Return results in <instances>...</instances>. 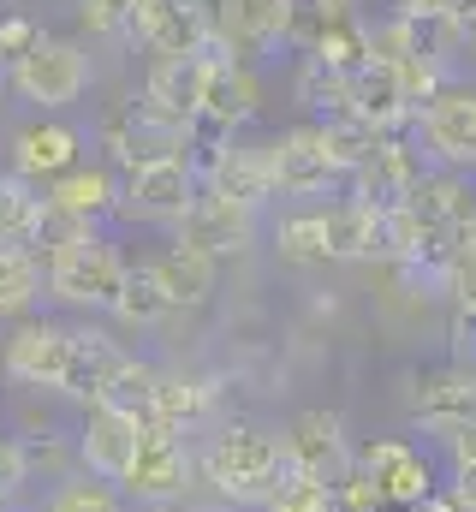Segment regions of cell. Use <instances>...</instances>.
Listing matches in <instances>:
<instances>
[{
	"mask_svg": "<svg viewBox=\"0 0 476 512\" xmlns=\"http://www.w3.org/2000/svg\"><path fill=\"white\" fill-rule=\"evenodd\" d=\"M352 465L381 489L387 507H417V501H429V495L441 489L429 453H423L417 441H405V435H375V441L352 447Z\"/></svg>",
	"mask_w": 476,
	"mask_h": 512,
	"instance_id": "obj_7",
	"label": "cell"
},
{
	"mask_svg": "<svg viewBox=\"0 0 476 512\" xmlns=\"http://www.w3.org/2000/svg\"><path fill=\"white\" fill-rule=\"evenodd\" d=\"M417 173H423V161L399 143V137H381L375 149H369V161L352 173V197L357 203H369V209H399L405 197H411V185H417Z\"/></svg>",
	"mask_w": 476,
	"mask_h": 512,
	"instance_id": "obj_21",
	"label": "cell"
},
{
	"mask_svg": "<svg viewBox=\"0 0 476 512\" xmlns=\"http://www.w3.org/2000/svg\"><path fill=\"white\" fill-rule=\"evenodd\" d=\"M143 512H185V501H149Z\"/></svg>",
	"mask_w": 476,
	"mask_h": 512,
	"instance_id": "obj_47",
	"label": "cell"
},
{
	"mask_svg": "<svg viewBox=\"0 0 476 512\" xmlns=\"http://www.w3.org/2000/svg\"><path fill=\"white\" fill-rule=\"evenodd\" d=\"M203 78H209V54H197V60H149L143 102H155V108L173 114V120H197Z\"/></svg>",
	"mask_w": 476,
	"mask_h": 512,
	"instance_id": "obj_26",
	"label": "cell"
},
{
	"mask_svg": "<svg viewBox=\"0 0 476 512\" xmlns=\"http://www.w3.org/2000/svg\"><path fill=\"white\" fill-rule=\"evenodd\" d=\"M334 512H387V501H381V489L352 465V471L334 483Z\"/></svg>",
	"mask_w": 476,
	"mask_h": 512,
	"instance_id": "obj_38",
	"label": "cell"
},
{
	"mask_svg": "<svg viewBox=\"0 0 476 512\" xmlns=\"http://www.w3.org/2000/svg\"><path fill=\"white\" fill-rule=\"evenodd\" d=\"M352 114H357V120H369L381 137H393V131L411 120V102H405V90H399V72H393V66H381V60L357 66V72H352Z\"/></svg>",
	"mask_w": 476,
	"mask_h": 512,
	"instance_id": "obj_25",
	"label": "cell"
},
{
	"mask_svg": "<svg viewBox=\"0 0 476 512\" xmlns=\"http://www.w3.org/2000/svg\"><path fill=\"white\" fill-rule=\"evenodd\" d=\"M411 512H459V501H453L447 489H435L429 501H417V507H411Z\"/></svg>",
	"mask_w": 476,
	"mask_h": 512,
	"instance_id": "obj_45",
	"label": "cell"
},
{
	"mask_svg": "<svg viewBox=\"0 0 476 512\" xmlns=\"http://www.w3.org/2000/svg\"><path fill=\"white\" fill-rule=\"evenodd\" d=\"M119 364H125V346H119L114 334H102V328H72V352H66L60 393L78 399V405H96V399L108 393Z\"/></svg>",
	"mask_w": 476,
	"mask_h": 512,
	"instance_id": "obj_20",
	"label": "cell"
},
{
	"mask_svg": "<svg viewBox=\"0 0 476 512\" xmlns=\"http://www.w3.org/2000/svg\"><path fill=\"white\" fill-rule=\"evenodd\" d=\"M137 435H143V423H137L131 411H119V405H108V399H96V405H84V417H78L72 459L84 465V477L114 483V489H119V477L131 471Z\"/></svg>",
	"mask_w": 476,
	"mask_h": 512,
	"instance_id": "obj_10",
	"label": "cell"
},
{
	"mask_svg": "<svg viewBox=\"0 0 476 512\" xmlns=\"http://www.w3.org/2000/svg\"><path fill=\"white\" fill-rule=\"evenodd\" d=\"M447 340H453V358H459V364H476V310H453Z\"/></svg>",
	"mask_w": 476,
	"mask_h": 512,
	"instance_id": "obj_41",
	"label": "cell"
},
{
	"mask_svg": "<svg viewBox=\"0 0 476 512\" xmlns=\"http://www.w3.org/2000/svg\"><path fill=\"white\" fill-rule=\"evenodd\" d=\"M250 239H256V215L238 209V203H227V197H215V191H197L191 209H185L179 227H173V245H191V251H203L209 262L244 256Z\"/></svg>",
	"mask_w": 476,
	"mask_h": 512,
	"instance_id": "obj_14",
	"label": "cell"
},
{
	"mask_svg": "<svg viewBox=\"0 0 476 512\" xmlns=\"http://www.w3.org/2000/svg\"><path fill=\"white\" fill-rule=\"evenodd\" d=\"M6 84H12L18 102H30V108H42V114H60V108H72V102H84V90H90V54H84L78 36H48V30H42V36L6 66Z\"/></svg>",
	"mask_w": 476,
	"mask_h": 512,
	"instance_id": "obj_3",
	"label": "cell"
},
{
	"mask_svg": "<svg viewBox=\"0 0 476 512\" xmlns=\"http://www.w3.org/2000/svg\"><path fill=\"white\" fill-rule=\"evenodd\" d=\"M78 161H84V137L72 126H60V120H36V126H24L12 137V173L30 179V185H48Z\"/></svg>",
	"mask_w": 476,
	"mask_h": 512,
	"instance_id": "obj_17",
	"label": "cell"
},
{
	"mask_svg": "<svg viewBox=\"0 0 476 512\" xmlns=\"http://www.w3.org/2000/svg\"><path fill=\"white\" fill-rule=\"evenodd\" d=\"M66 352H72V328L66 322H48V316H24L0 352V370L6 382L30 387V393H60L66 376Z\"/></svg>",
	"mask_w": 476,
	"mask_h": 512,
	"instance_id": "obj_11",
	"label": "cell"
},
{
	"mask_svg": "<svg viewBox=\"0 0 476 512\" xmlns=\"http://www.w3.org/2000/svg\"><path fill=\"white\" fill-rule=\"evenodd\" d=\"M268 167H274V197H322L340 173L328 131L322 126H292L268 143Z\"/></svg>",
	"mask_w": 476,
	"mask_h": 512,
	"instance_id": "obj_13",
	"label": "cell"
},
{
	"mask_svg": "<svg viewBox=\"0 0 476 512\" xmlns=\"http://www.w3.org/2000/svg\"><path fill=\"white\" fill-rule=\"evenodd\" d=\"M280 447H286V465H292L298 477H316V483H328V489L352 471V435H346V417L328 411V405L298 411V417L286 423Z\"/></svg>",
	"mask_w": 476,
	"mask_h": 512,
	"instance_id": "obj_9",
	"label": "cell"
},
{
	"mask_svg": "<svg viewBox=\"0 0 476 512\" xmlns=\"http://www.w3.org/2000/svg\"><path fill=\"white\" fill-rule=\"evenodd\" d=\"M405 417L423 435H435V441H447L465 423H476V364L447 358V364L411 370V382H405Z\"/></svg>",
	"mask_w": 476,
	"mask_h": 512,
	"instance_id": "obj_5",
	"label": "cell"
},
{
	"mask_svg": "<svg viewBox=\"0 0 476 512\" xmlns=\"http://www.w3.org/2000/svg\"><path fill=\"white\" fill-rule=\"evenodd\" d=\"M36 512H125V495H119L114 483H96V477H60V483H48V495H42V507Z\"/></svg>",
	"mask_w": 476,
	"mask_h": 512,
	"instance_id": "obj_32",
	"label": "cell"
},
{
	"mask_svg": "<svg viewBox=\"0 0 476 512\" xmlns=\"http://www.w3.org/2000/svg\"><path fill=\"white\" fill-rule=\"evenodd\" d=\"M209 417H215V387L203 382V376L155 370V387H149V423H161V429H173V435H197Z\"/></svg>",
	"mask_w": 476,
	"mask_h": 512,
	"instance_id": "obj_22",
	"label": "cell"
},
{
	"mask_svg": "<svg viewBox=\"0 0 476 512\" xmlns=\"http://www.w3.org/2000/svg\"><path fill=\"white\" fill-rule=\"evenodd\" d=\"M447 453H453V465H476V423H465L459 435H447Z\"/></svg>",
	"mask_w": 476,
	"mask_h": 512,
	"instance_id": "obj_43",
	"label": "cell"
},
{
	"mask_svg": "<svg viewBox=\"0 0 476 512\" xmlns=\"http://www.w3.org/2000/svg\"><path fill=\"white\" fill-rule=\"evenodd\" d=\"M298 102L310 114H322V126L328 120H346L352 114V72H334L322 60H304L298 66Z\"/></svg>",
	"mask_w": 476,
	"mask_h": 512,
	"instance_id": "obj_30",
	"label": "cell"
},
{
	"mask_svg": "<svg viewBox=\"0 0 476 512\" xmlns=\"http://www.w3.org/2000/svg\"><path fill=\"white\" fill-rule=\"evenodd\" d=\"M447 495L459 501V512H476V465H453V483Z\"/></svg>",
	"mask_w": 476,
	"mask_h": 512,
	"instance_id": "obj_42",
	"label": "cell"
},
{
	"mask_svg": "<svg viewBox=\"0 0 476 512\" xmlns=\"http://www.w3.org/2000/svg\"><path fill=\"white\" fill-rule=\"evenodd\" d=\"M274 251L286 262H328V221H322V209H292L274 227Z\"/></svg>",
	"mask_w": 476,
	"mask_h": 512,
	"instance_id": "obj_33",
	"label": "cell"
},
{
	"mask_svg": "<svg viewBox=\"0 0 476 512\" xmlns=\"http://www.w3.org/2000/svg\"><path fill=\"white\" fill-rule=\"evenodd\" d=\"M36 256H42V286H48L54 304L84 310V316L114 310V292L125 280V256H119L114 239H102V227H84V233H72V239H60V245H48Z\"/></svg>",
	"mask_w": 476,
	"mask_h": 512,
	"instance_id": "obj_2",
	"label": "cell"
},
{
	"mask_svg": "<svg viewBox=\"0 0 476 512\" xmlns=\"http://www.w3.org/2000/svg\"><path fill=\"white\" fill-rule=\"evenodd\" d=\"M322 131H328V149H334V161H340V173H346V179H352L357 167L369 161V149L381 143V131L369 126V120H357V114H346V120H328Z\"/></svg>",
	"mask_w": 476,
	"mask_h": 512,
	"instance_id": "obj_35",
	"label": "cell"
},
{
	"mask_svg": "<svg viewBox=\"0 0 476 512\" xmlns=\"http://www.w3.org/2000/svg\"><path fill=\"white\" fill-rule=\"evenodd\" d=\"M459 251H476V209H471V221L459 227Z\"/></svg>",
	"mask_w": 476,
	"mask_h": 512,
	"instance_id": "obj_46",
	"label": "cell"
},
{
	"mask_svg": "<svg viewBox=\"0 0 476 512\" xmlns=\"http://www.w3.org/2000/svg\"><path fill=\"white\" fill-rule=\"evenodd\" d=\"M36 36H42V24H36L30 12H0V72H6V66H12Z\"/></svg>",
	"mask_w": 476,
	"mask_h": 512,
	"instance_id": "obj_40",
	"label": "cell"
},
{
	"mask_svg": "<svg viewBox=\"0 0 476 512\" xmlns=\"http://www.w3.org/2000/svg\"><path fill=\"white\" fill-rule=\"evenodd\" d=\"M149 268H155V280H161L167 310H197V304H209L221 262H209V256L191 251V245H167V251L149 256Z\"/></svg>",
	"mask_w": 476,
	"mask_h": 512,
	"instance_id": "obj_24",
	"label": "cell"
},
{
	"mask_svg": "<svg viewBox=\"0 0 476 512\" xmlns=\"http://www.w3.org/2000/svg\"><path fill=\"white\" fill-rule=\"evenodd\" d=\"M42 197H48V215L72 221V227H96V221L114 215L119 173L108 167V161H78V167H66L60 179H48Z\"/></svg>",
	"mask_w": 476,
	"mask_h": 512,
	"instance_id": "obj_16",
	"label": "cell"
},
{
	"mask_svg": "<svg viewBox=\"0 0 476 512\" xmlns=\"http://www.w3.org/2000/svg\"><path fill=\"white\" fill-rule=\"evenodd\" d=\"M203 191L191 161H149L119 173V203L114 215L137 221V227H179V215L191 209V197Z\"/></svg>",
	"mask_w": 476,
	"mask_h": 512,
	"instance_id": "obj_6",
	"label": "cell"
},
{
	"mask_svg": "<svg viewBox=\"0 0 476 512\" xmlns=\"http://www.w3.org/2000/svg\"><path fill=\"white\" fill-rule=\"evenodd\" d=\"M42 227H48V197L42 185L18 179L12 167L0 173V251H42Z\"/></svg>",
	"mask_w": 476,
	"mask_h": 512,
	"instance_id": "obj_23",
	"label": "cell"
},
{
	"mask_svg": "<svg viewBox=\"0 0 476 512\" xmlns=\"http://www.w3.org/2000/svg\"><path fill=\"white\" fill-rule=\"evenodd\" d=\"M459 6H465V0H399V12H447V18H453Z\"/></svg>",
	"mask_w": 476,
	"mask_h": 512,
	"instance_id": "obj_44",
	"label": "cell"
},
{
	"mask_svg": "<svg viewBox=\"0 0 476 512\" xmlns=\"http://www.w3.org/2000/svg\"><path fill=\"white\" fill-rule=\"evenodd\" d=\"M197 167V179H203V191H215V197H227L238 209H262L268 197H274V167H268V143H221L215 155H203V161H191Z\"/></svg>",
	"mask_w": 476,
	"mask_h": 512,
	"instance_id": "obj_15",
	"label": "cell"
},
{
	"mask_svg": "<svg viewBox=\"0 0 476 512\" xmlns=\"http://www.w3.org/2000/svg\"><path fill=\"white\" fill-rule=\"evenodd\" d=\"M411 120L423 126V143L441 167H476V84H441Z\"/></svg>",
	"mask_w": 476,
	"mask_h": 512,
	"instance_id": "obj_12",
	"label": "cell"
},
{
	"mask_svg": "<svg viewBox=\"0 0 476 512\" xmlns=\"http://www.w3.org/2000/svg\"><path fill=\"white\" fill-rule=\"evenodd\" d=\"M191 447L185 435L161 429V423H143L137 435V453H131V471L119 477V495H131L137 507L149 501H185V483H191Z\"/></svg>",
	"mask_w": 476,
	"mask_h": 512,
	"instance_id": "obj_8",
	"label": "cell"
},
{
	"mask_svg": "<svg viewBox=\"0 0 476 512\" xmlns=\"http://www.w3.org/2000/svg\"><path fill=\"white\" fill-rule=\"evenodd\" d=\"M441 292L453 298V310H476V251H453L447 274H441Z\"/></svg>",
	"mask_w": 476,
	"mask_h": 512,
	"instance_id": "obj_39",
	"label": "cell"
},
{
	"mask_svg": "<svg viewBox=\"0 0 476 512\" xmlns=\"http://www.w3.org/2000/svg\"><path fill=\"white\" fill-rule=\"evenodd\" d=\"M149 60H197L215 54V24H209V0H167L143 36Z\"/></svg>",
	"mask_w": 476,
	"mask_h": 512,
	"instance_id": "obj_19",
	"label": "cell"
},
{
	"mask_svg": "<svg viewBox=\"0 0 476 512\" xmlns=\"http://www.w3.org/2000/svg\"><path fill=\"white\" fill-rule=\"evenodd\" d=\"M185 512H191V507H185Z\"/></svg>",
	"mask_w": 476,
	"mask_h": 512,
	"instance_id": "obj_48",
	"label": "cell"
},
{
	"mask_svg": "<svg viewBox=\"0 0 476 512\" xmlns=\"http://www.w3.org/2000/svg\"><path fill=\"white\" fill-rule=\"evenodd\" d=\"M167 0H78V24L90 36H119V42H143L155 12Z\"/></svg>",
	"mask_w": 476,
	"mask_h": 512,
	"instance_id": "obj_27",
	"label": "cell"
},
{
	"mask_svg": "<svg viewBox=\"0 0 476 512\" xmlns=\"http://www.w3.org/2000/svg\"><path fill=\"white\" fill-rule=\"evenodd\" d=\"M405 209H411V221H417L423 233H459V227L471 221V209H476V191H471L465 173L435 167V173H417Z\"/></svg>",
	"mask_w": 476,
	"mask_h": 512,
	"instance_id": "obj_18",
	"label": "cell"
},
{
	"mask_svg": "<svg viewBox=\"0 0 476 512\" xmlns=\"http://www.w3.org/2000/svg\"><path fill=\"white\" fill-rule=\"evenodd\" d=\"M322 221H328V262H369V221H375V209L369 203H334V209H322Z\"/></svg>",
	"mask_w": 476,
	"mask_h": 512,
	"instance_id": "obj_31",
	"label": "cell"
},
{
	"mask_svg": "<svg viewBox=\"0 0 476 512\" xmlns=\"http://www.w3.org/2000/svg\"><path fill=\"white\" fill-rule=\"evenodd\" d=\"M102 149H108L114 173L149 167V161H191V120H173L155 102L131 96L125 108H114L102 120Z\"/></svg>",
	"mask_w": 476,
	"mask_h": 512,
	"instance_id": "obj_4",
	"label": "cell"
},
{
	"mask_svg": "<svg viewBox=\"0 0 476 512\" xmlns=\"http://www.w3.org/2000/svg\"><path fill=\"white\" fill-rule=\"evenodd\" d=\"M119 322H131V328H149V322H161V316H173L167 310V298H161V280H155V268H149V256H137V262H125V280H119L114 292V310Z\"/></svg>",
	"mask_w": 476,
	"mask_h": 512,
	"instance_id": "obj_29",
	"label": "cell"
},
{
	"mask_svg": "<svg viewBox=\"0 0 476 512\" xmlns=\"http://www.w3.org/2000/svg\"><path fill=\"white\" fill-rule=\"evenodd\" d=\"M149 387H155V364H143V358H131L125 352V364L114 370V382H108V405H119V411H131L137 423H149Z\"/></svg>",
	"mask_w": 476,
	"mask_h": 512,
	"instance_id": "obj_34",
	"label": "cell"
},
{
	"mask_svg": "<svg viewBox=\"0 0 476 512\" xmlns=\"http://www.w3.org/2000/svg\"><path fill=\"white\" fill-rule=\"evenodd\" d=\"M203 483L227 501V507H244V512H262L274 501V489L292 477L286 465V447L274 435H262L256 423H221L197 459Z\"/></svg>",
	"mask_w": 476,
	"mask_h": 512,
	"instance_id": "obj_1",
	"label": "cell"
},
{
	"mask_svg": "<svg viewBox=\"0 0 476 512\" xmlns=\"http://www.w3.org/2000/svg\"><path fill=\"white\" fill-rule=\"evenodd\" d=\"M42 298H48V286H42V256L36 251H0V322L36 316Z\"/></svg>",
	"mask_w": 476,
	"mask_h": 512,
	"instance_id": "obj_28",
	"label": "cell"
},
{
	"mask_svg": "<svg viewBox=\"0 0 476 512\" xmlns=\"http://www.w3.org/2000/svg\"><path fill=\"white\" fill-rule=\"evenodd\" d=\"M30 483V441L24 435H0V507H12Z\"/></svg>",
	"mask_w": 476,
	"mask_h": 512,
	"instance_id": "obj_37",
	"label": "cell"
},
{
	"mask_svg": "<svg viewBox=\"0 0 476 512\" xmlns=\"http://www.w3.org/2000/svg\"><path fill=\"white\" fill-rule=\"evenodd\" d=\"M262 512H334V489L328 483H316V477H286L280 489H274V501Z\"/></svg>",
	"mask_w": 476,
	"mask_h": 512,
	"instance_id": "obj_36",
	"label": "cell"
}]
</instances>
